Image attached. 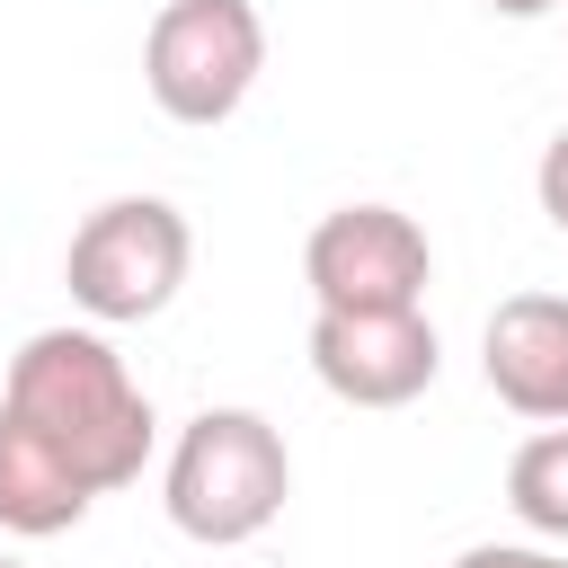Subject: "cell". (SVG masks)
<instances>
[{"label": "cell", "mask_w": 568, "mask_h": 568, "mask_svg": "<svg viewBox=\"0 0 568 568\" xmlns=\"http://www.w3.org/2000/svg\"><path fill=\"white\" fill-rule=\"evenodd\" d=\"M186 266H195V231L169 195H106L62 248V284L98 328L160 320L178 302Z\"/></svg>", "instance_id": "cell-3"}, {"label": "cell", "mask_w": 568, "mask_h": 568, "mask_svg": "<svg viewBox=\"0 0 568 568\" xmlns=\"http://www.w3.org/2000/svg\"><path fill=\"white\" fill-rule=\"evenodd\" d=\"M532 195H541V213H550V231H568V124L541 142V169H532Z\"/></svg>", "instance_id": "cell-11"}, {"label": "cell", "mask_w": 568, "mask_h": 568, "mask_svg": "<svg viewBox=\"0 0 568 568\" xmlns=\"http://www.w3.org/2000/svg\"><path fill=\"white\" fill-rule=\"evenodd\" d=\"M302 284L320 311H426L435 248L399 204H337L302 240Z\"/></svg>", "instance_id": "cell-5"}, {"label": "cell", "mask_w": 568, "mask_h": 568, "mask_svg": "<svg viewBox=\"0 0 568 568\" xmlns=\"http://www.w3.org/2000/svg\"><path fill=\"white\" fill-rule=\"evenodd\" d=\"M506 506H515L541 541L568 550V426H541V435L515 444V462H506Z\"/></svg>", "instance_id": "cell-9"}, {"label": "cell", "mask_w": 568, "mask_h": 568, "mask_svg": "<svg viewBox=\"0 0 568 568\" xmlns=\"http://www.w3.org/2000/svg\"><path fill=\"white\" fill-rule=\"evenodd\" d=\"M0 568H27V559H0Z\"/></svg>", "instance_id": "cell-13"}, {"label": "cell", "mask_w": 568, "mask_h": 568, "mask_svg": "<svg viewBox=\"0 0 568 568\" xmlns=\"http://www.w3.org/2000/svg\"><path fill=\"white\" fill-rule=\"evenodd\" d=\"M293 497V453H284V426L257 417V408H195L169 444V470H160V506L186 541L204 550H240L257 541Z\"/></svg>", "instance_id": "cell-2"}, {"label": "cell", "mask_w": 568, "mask_h": 568, "mask_svg": "<svg viewBox=\"0 0 568 568\" xmlns=\"http://www.w3.org/2000/svg\"><path fill=\"white\" fill-rule=\"evenodd\" d=\"M89 506H98V488H89L18 408H0V532L53 541V532H71Z\"/></svg>", "instance_id": "cell-8"}, {"label": "cell", "mask_w": 568, "mask_h": 568, "mask_svg": "<svg viewBox=\"0 0 568 568\" xmlns=\"http://www.w3.org/2000/svg\"><path fill=\"white\" fill-rule=\"evenodd\" d=\"M266 71V18L257 0H160L142 36V89L169 124H231Z\"/></svg>", "instance_id": "cell-4"}, {"label": "cell", "mask_w": 568, "mask_h": 568, "mask_svg": "<svg viewBox=\"0 0 568 568\" xmlns=\"http://www.w3.org/2000/svg\"><path fill=\"white\" fill-rule=\"evenodd\" d=\"M435 320L426 311H320L311 320V373L346 408H408L435 390Z\"/></svg>", "instance_id": "cell-6"}, {"label": "cell", "mask_w": 568, "mask_h": 568, "mask_svg": "<svg viewBox=\"0 0 568 568\" xmlns=\"http://www.w3.org/2000/svg\"><path fill=\"white\" fill-rule=\"evenodd\" d=\"M0 408H18L98 497L133 488L151 462V390L133 382V364L106 346V328H36L9 355Z\"/></svg>", "instance_id": "cell-1"}, {"label": "cell", "mask_w": 568, "mask_h": 568, "mask_svg": "<svg viewBox=\"0 0 568 568\" xmlns=\"http://www.w3.org/2000/svg\"><path fill=\"white\" fill-rule=\"evenodd\" d=\"M453 568H568L559 541H470Z\"/></svg>", "instance_id": "cell-10"}, {"label": "cell", "mask_w": 568, "mask_h": 568, "mask_svg": "<svg viewBox=\"0 0 568 568\" xmlns=\"http://www.w3.org/2000/svg\"><path fill=\"white\" fill-rule=\"evenodd\" d=\"M488 9H497V18H550L559 0H488Z\"/></svg>", "instance_id": "cell-12"}, {"label": "cell", "mask_w": 568, "mask_h": 568, "mask_svg": "<svg viewBox=\"0 0 568 568\" xmlns=\"http://www.w3.org/2000/svg\"><path fill=\"white\" fill-rule=\"evenodd\" d=\"M479 373L515 417L568 426V293H506L479 328Z\"/></svg>", "instance_id": "cell-7"}]
</instances>
